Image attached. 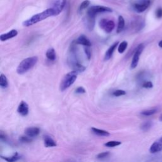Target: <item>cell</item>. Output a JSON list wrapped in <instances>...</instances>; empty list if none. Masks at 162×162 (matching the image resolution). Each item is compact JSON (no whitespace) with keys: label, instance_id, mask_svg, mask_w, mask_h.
<instances>
[{"label":"cell","instance_id":"cell-17","mask_svg":"<svg viewBox=\"0 0 162 162\" xmlns=\"http://www.w3.org/2000/svg\"><path fill=\"white\" fill-rule=\"evenodd\" d=\"M91 130L94 134H96V135H97V136H99L109 137L110 135V134L106 130L99 129H97V128H95V127H92Z\"/></svg>","mask_w":162,"mask_h":162},{"label":"cell","instance_id":"cell-14","mask_svg":"<svg viewBox=\"0 0 162 162\" xmlns=\"http://www.w3.org/2000/svg\"><path fill=\"white\" fill-rule=\"evenodd\" d=\"M17 35H18V31L15 29H13L7 33L2 34L0 36V40H1L2 41H5V40L10 39L13 37L17 36Z\"/></svg>","mask_w":162,"mask_h":162},{"label":"cell","instance_id":"cell-16","mask_svg":"<svg viewBox=\"0 0 162 162\" xmlns=\"http://www.w3.org/2000/svg\"><path fill=\"white\" fill-rule=\"evenodd\" d=\"M44 143L45 146L46 147H56L57 146V144L56 141L52 139L49 136H44Z\"/></svg>","mask_w":162,"mask_h":162},{"label":"cell","instance_id":"cell-28","mask_svg":"<svg viewBox=\"0 0 162 162\" xmlns=\"http://www.w3.org/2000/svg\"><path fill=\"white\" fill-rule=\"evenodd\" d=\"M19 141L23 143H31L32 140L31 138H29L28 136H23L19 138Z\"/></svg>","mask_w":162,"mask_h":162},{"label":"cell","instance_id":"cell-13","mask_svg":"<svg viewBox=\"0 0 162 162\" xmlns=\"http://www.w3.org/2000/svg\"><path fill=\"white\" fill-rule=\"evenodd\" d=\"M75 43L77 45H81L85 46L86 47H90L91 46V43L88 38L85 35H80L78 39L75 40Z\"/></svg>","mask_w":162,"mask_h":162},{"label":"cell","instance_id":"cell-20","mask_svg":"<svg viewBox=\"0 0 162 162\" xmlns=\"http://www.w3.org/2000/svg\"><path fill=\"white\" fill-rule=\"evenodd\" d=\"M125 27V20L122 16H119L118 17V27H117V32L120 33L123 31L124 28Z\"/></svg>","mask_w":162,"mask_h":162},{"label":"cell","instance_id":"cell-5","mask_svg":"<svg viewBox=\"0 0 162 162\" xmlns=\"http://www.w3.org/2000/svg\"><path fill=\"white\" fill-rule=\"evenodd\" d=\"M113 10L112 8L104 6H93L90 7L87 11V16L91 17V18H95L96 15L98 13H104V12H112Z\"/></svg>","mask_w":162,"mask_h":162},{"label":"cell","instance_id":"cell-35","mask_svg":"<svg viewBox=\"0 0 162 162\" xmlns=\"http://www.w3.org/2000/svg\"><path fill=\"white\" fill-rule=\"evenodd\" d=\"M158 46H159L160 48H162V40H161V41L159 42V43H158Z\"/></svg>","mask_w":162,"mask_h":162},{"label":"cell","instance_id":"cell-23","mask_svg":"<svg viewBox=\"0 0 162 162\" xmlns=\"http://www.w3.org/2000/svg\"><path fill=\"white\" fill-rule=\"evenodd\" d=\"M158 110V108H155V109L144 110V111L141 112V114L144 115V116H151V115H153L155 114L156 113H157Z\"/></svg>","mask_w":162,"mask_h":162},{"label":"cell","instance_id":"cell-30","mask_svg":"<svg viewBox=\"0 0 162 162\" xmlns=\"http://www.w3.org/2000/svg\"><path fill=\"white\" fill-rule=\"evenodd\" d=\"M75 92L77 94H84L86 92V90L83 87H79L75 89Z\"/></svg>","mask_w":162,"mask_h":162},{"label":"cell","instance_id":"cell-3","mask_svg":"<svg viewBox=\"0 0 162 162\" xmlns=\"http://www.w3.org/2000/svg\"><path fill=\"white\" fill-rule=\"evenodd\" d=\"M38 61L37 57H29L22 60L19 65L17 72L19 74H23L32 69Z\"/></svg>","mask_w":162,"mask_h":162},{"label":"cell","instance_id":"cell-4","mask_svg":"<svg viewBox=\"0 0 162 162\" xmlns=\"http://www.w3.org/2000/svg\"><path fill=\"white\" fill-rule=\"evenodd\" d=\"M78 75V72L76 71H71L66 74L63 78L60 85V90L64 91L70 87L76 80Z\"/></svg>","mask_w":162,"mask_h":162},{"label":"cell","instance_id":"cell-18","mask_svg":"<svg viewBox=\"0 0 162 162\" xmlns=\"http://www.w3.org/2000/svg\"><path fill=\"white\" fill-rule=\"evenodd\" d=\"M1 158L3 160H5V161H6L7 162H16L18 160H19L20 159H21V156H20L19 155L18 153H15L13 154L12 156H1Z\"/></svg>","mask_w":162,"mask_h":162},{"label":"cell","instance_id":"cell-2","mask_svg":"<svg viewBox=\"0 0 162 162\" xmlns=\"http://www.w3.org/2000/svg\"><path fill=\"white\" fill-rule=\"evenodd\" d=\"M51 16H54V12L51 8H48L41 13H37V14L34 15L31 17L29 19L24 21L23 22V25L25 27H29L43 20H45Z\"/></svg>","mask_w":162,"mask_h":162},{"label":"cell","instance_id":"cell-19","mask_svg":"<svg viewBox=\"0 0 162 162\" xmlns=\"http://www.w3.org/2000/svg\"><path fill=\"white\" fill-rule=\"evenodd\" d=\"M46 56L47 58L51 61H54L56 59V53L55 51L53 48H49L48 49L46 53Z\"/></svg>","mask_w":162,"mask_h":162},{"label":"cell","instance_id":"cell-33","mask_svg":"<svg viewBox=\"0 0 162 162\" xmlns=\"http://www.w3.org/2000/svg\"><path fill=\"white\" fill-rule=\"evenodd\" d=\"M85 50V53H86V55L88 58V60H89L91 58V52L89 48V47H86L84 49Z\"/></svg>","mask_w":162,"mask_h":162},{"label":"cell","instance_id":"cell-24","mask_svg":"<svg viewBox=\"0 0 162 162\" xmlns=\"http://www.w3.org/2000/svg\"><path fill=\"white\" fill-rule=\"evenodd\" d=\"M122 144V142L117 141H110L104 144V146L108 147H114L118 146Z\"/></svg>","mask_w":162,"mask_h":162},{"label":"cell","instance_id":"cell-8","mask_svg":"<svg viewBox=\"0 0 162 162\" xmlns=\"http://www.w3.org/2000/svg\"><path fill=\"white\" fill-rule=\"evenodd\" d=\"M66 0H57L51 8L54 12V16L58 15L65 6Z\"/></svg>","mask_w":162,"mask_h":162},{"label":"cell","instance_id":"cell-15","mask_svg":"<svg viewBox=\"0 0 162 162\" xmlns=\"http://www.w3.org/2000/svg\"><path fill=\"white\" fill-rule=\"evenodd\" d=\"M118 43H119L118 42L115 43L114 44H113V45L109 48V49H108V50L106 51V52L105 53L104 57V60L105 61L109 60L112 58V55H113V52H114V51L115 50V49L117 48Z\"/></svg>","mask_w":162,"mask_h":162},{"label":"cell","instance_id":"cell-26","mask_svg":"<svg viewBox=\"0 0 162 162\" xmlns=\"http://www.w3.org/2000/svg\"><path fill=\"white\" fill-rule=\"evenodd\" d=\"M89 4H90V2L89 1V0H85V1H84L82 3L80 4L79 8V10L80 11H82L84 9L87 8L89 6Z\"/></svg>","mask_w":162,"mask_h":162},{"label":"cell","instance_id":"cell-11","mask_svg":"<svg viewBox=\"0 0 162 162\" xmlns=\"http://www.w3.org/2000/svg\"><path fill=\"white\" fill-rule=\"evenodd\" d=\"M17 112L20 115L23 117L28 115L29 114V106L28 103L23 101H21L18 106Z\"/></svg>","mask_w":162,"mask_h":162},{"label":"cell","instance_id":"cell-12","mask_svg":"<svg viewBox=\"0 0 162 162\" xmlns=\"http://www.w3.org/2000/svg\"><path fill=\"white\" fill-rule=\"evenodd\" d=\"M40 133V129L36 127H28L25 130V134L26 136L29 138H35L37 137Z\"/></svg>","mask_w":162,"mask_h":162},{"label":"cell","instance_id":"cell-6","mask_svg":"<svg viewBox=\"0 0 162 162\" xmlns=\"http://www.w3.org/2000/svg\"><path fill=\"white\" fill-rule=\"evenodd\" d=\"M144 48V46L143 44H140L136 48V51H135L134 54L131 64H130V68L132 69H135L138 66V62H139V57L141 55V53H142Z\"/></svg>","mask_w":162,"mask_h":162},{"label":"cell","instance_id":"cell-9","mask_svg":"<svg viewBox=\"0 0 162 162\" xmlns=\"http://www.w3.org/2000/svg\"><path fill=\"white\" fill-rule=\"evenodd\" d=\"M150 5V0H144L143 2L137 3L134 5V8L137 12L142 13Z\"/></svg>","mask_w":162,"mask_h":162},{"label":"cell","instance_id":"cell-22","mask_svg":"<svg viewBox=\"0 0 162 162\" xmlns=\"http://www.w3.org/2000/svg\"><path fill=\"white\" fill-rule=\"evenodd\" d=\"M153 126V122L151 121H146L143 122L141 126V129L144 132L149 130Z\"/></svg>","mask_w":162,"mask_h":162},{"label":"cell","instance_id":"cell-31","mask_svg":"<svg viewBox=\"0 0 162 162\" xmlns=\"http://www.w3.org/2000/svg\"><path fill=\"white\" fill-rule=\"evenodd\" d=\"M153 86L152 83L150 82V81H148V82H146L143 84V87L144 88H152Z\"/></svg>","mask_w":162,"mask_h":162},{"label":"cell","instance_id":"cell-25","mask_svg":"<svg viewBox=\"0 0 162 162\" xmlns=\"http://www.w3.org/2000/svg\"><path fill=\"white\" fill-rule=\"evenodd\" d=\"M127 46H128V43H127V41L122 42V43L119 45L118 48V53H123L126 51Z\"/></svg>","mask_w":162,"mask_h":162},{"label":"cell","instance_id":"cell-10","mask_svg":"<svg viewBox=\"0 0 162 162\" xmlns=\"http://www.w3.org/2000/svg\"><path fill=\"white\" fill-rule=\"evenodd\" d=\"M162 151V137L155 141L150 148V152L155 154Z\"/></svg>","mask_w":162,"mask_h":162},{"label":"cell","instance_id":"cell-29","mask_svg":"<svg viewBox=\"0 0 162 162\" xmlns=\"http://www.w3.org/2000/svg\"><path fill=\"white\" fill-rule=\"evenodd\" d=\"M110 152L109 151H106V152H103V153H99L97 156H96V158L98 159H103V158H105L106 157L109 156L110 155Z\"/></svg>","mask_w":162,"mask_h":162},{"label":"cell","instance_id":"cell-1","mask_svg":"<svg viewBox=\"0 0 162 162\" xmlns=\"http://www.w3.org/2000/svg\"><path fill=\"white\" fill-rule=\"evenodd\" d=\"M77 43L73 42L70 46V56L69 58V64L72 67L74 71L77 72H83L85 70L86 68L82 64L80 63L77 57Z\"/></svg>","mask_w":162,"mask_h":162},{"label":"cell","instance_id":"cell-21","mask_svg":"<svg viewBox=\"0 0 162 162\" xmlns=\"http://www.w3.org/2000/svg\"><path fill=\"white\" fill-rule=\"evenodd\" d=\"M0 86L2 88H6L8 86V82L6 77L3 74H2L0 75Z\"/></svg>","mask_w":162,"mask_h":162},{"label":"cell","instance_id":"cell-7","mask_svg":"<svg viewBox=\"0 0 162 162\" xmlns=\"http://www.w3.org/2000/svg\"><path fill=\"white\" fill-rule=\"evenodd\" d=\"M100 27L106 33H110L115 28V22L113 20L107 19H102L99 23Z\"/></svg>","mask_w":162,"mask_h":162},{"label":"cell","instance_id":"cell-34","mask_svg":"<svg viewBox=\"0 0 162 162\" xmlns=\"http://www.w3.org/2000/svg\"><path fill=\"white\" fill-rule=\"evenodd\" d=\"M0 138L2 141H6V137L5 136V134L3 133V132H1V135H0Z\"/></svg>","mask_w":162,"mask_h":162},{"label":"cell","instance_id":"cell-32","mask_svg":"<svg viewBox=\"0 0 162 162\" xmlns=\"http://www.w3.org/2000/svg\"><path fill=\"white\" fill-rule=\"evenodd\" d=\"M156 16L157 18L160 19L162 17V8H159L156 11Z\"/></svg>","mask_w":162,"mask_h":162},{"label":"cell","instance_id":"cell-27","mask_svg":"<svg viewBox=\"0 0 162 162\" xmlns=\"http://www.w3.org/2000/svg\"><path fill=\"white\" fill-rule=\"evenodd\" d=\"M126 92L125 91L120 90V89L116 90V91H115L113 92V95L114 96H116V97H119V96H124V95H126Z\"/></svg>","mask_w":162,"mask_h":162},{"label":"cell","instance_id":"cell-36","mask_svg":"<svg viewBox=\"0 0 162 162\" xmlns=\"http://www.w3.org/2000/svg\"><path fill=\"white\" fill-rule=\"evenodd\" d=\"M159 119H160V121H162V114L160 115V118H159Z\"/></svg>","mask_w":162,"mask_h":162}]
</instances>
